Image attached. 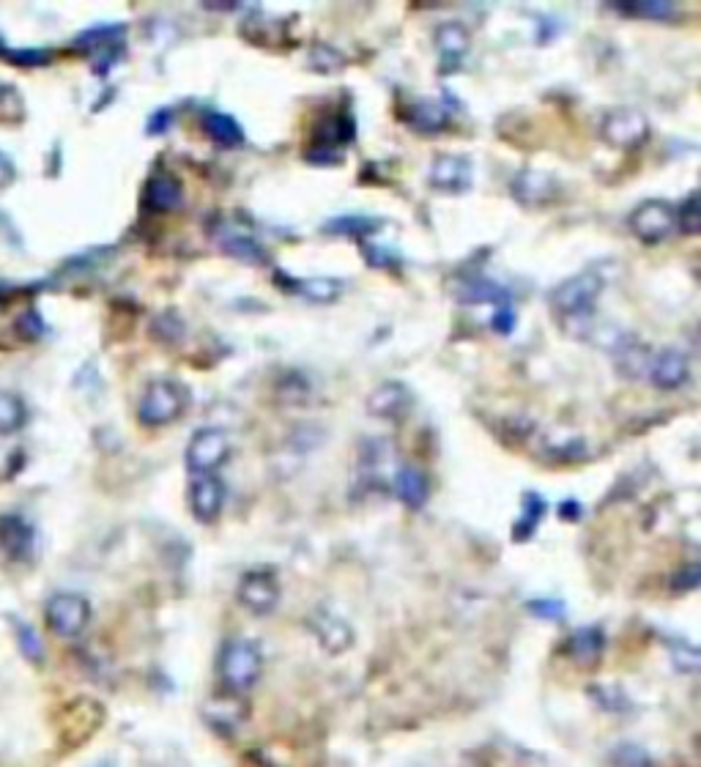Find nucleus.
<instances>
[{
	"label": "nucleus",
	"mask_w": 701,
	"mask_h": 767,
	"mask_svg": "<svg viewBox=\"0 0 701 767\" xmlns=\"http://www.w3.org/2000/svg\"><path fill=\"white\" fill-rule=\"evenodd\" d=\"M559 181L554 173H545L537 168L518 170L510 181V195L515 203H521L526 209H540L559 198Z\"/></svg>",
	"instance_id": "nucleus-8"
},
{
	"label": "nucleus",
	"mask_w": 701,
	"mask_h": 767,
	"mask_svg": "<svg viewBox=\"0 0 701 767\" xmlns=\"http://www.w3.org/2000/svg\"><path fill=\"white\" fill-rule=\"evenodd\" d=\"M231 455V442L220 428H203L198 431L187 444V469L195 477L198 474H214V469H220L222 463L228 461Z\"/></svg>",
	"instance_id": "nucleus-7"
},
{
	"label": "nucleus",
	"mask_w": 701,
	"mask_h": 767,
	"mask_svg": "<svg viewBox=\"0 0 701 767\" xmlns=\"http://www.w3.org/2000/svg\"><path fill=\"white\" fill-rule=\"evenodd\" d=\"M455 296H458V302H461V305H493V307L513 305V296H510V291H507L504 285L488 280V277H469V280H461Z\"/></svg>",
	"instance_id": "nucleus-19"
},
{
	"label": "nucleus",
	"mask_w": 701,
	"mask_h": 767,
	"mask_svg": "<svg viewBox=\"0 0 701 767\" xmlns=\"http://www.w3.org/2000/svg\"><path fill=\"white\" fill-rule=\"evenodd\" d=\"M614 357H617V370L625 379H644L649 373L652 354H649L647 346L636 343L633 337H630L625 346H619L617 351H614Z\"/></svg>",
	"instance_id": "nucleus-27"
},
{
	"label": "nucleus",
	"mask_w": 701,
	"mask_h": 767,
	"mask_svg": "<svg viewBox=\"0 0 701 767\" xmlns=\"http://www.w3.org/2000/svg\"><path fill=\"white\" fill-rule=\"evenodd\" d=\"M559 513L565 521H578V515H581V505H578L576 499H565L562 505H559Z\"/></svg>",
	"instance_id": "nucleus-43"
},
{
	"label": "nucleus",
	"mask_w": 701,
	"mask_h": 767,
	"mask_svg": "<svg viewBox=\"0 0 701 767\" xmlns=\"http://www.w3.org/2000/svg\"><path fill=\"white\" fill-rule=\"evenodd\" d=\"M9 61L22 66H44L50 61V53L47 50H9Z\"/></svg>",
	"instance_id": "nucleus-40"
},
{
	"label": "nucleus",
	"mask_w": 701,
	"mask_h": 767,
	"mask_svg": "<svg viewBox=\"0 0 701 767\" xmlns=\"http://www.w3.org/2000/svg\"><path fill=\"white\" fill-rule=\"evenodd\" d=\"M310 628L321 641V647L329 652H343L351 647V641H354V633L348 628V622H343L335 614H329V611H315L313 617H310Z\"/></svg>",
	"instance_id": "nucleus-20"
},
{
	"label": "nucleus",
	"mask_w": 701,
	"mask_h": 767,
	"mask_svg": "<svg viewBox=\"0 0 701 767\" xmlns=\"http://www.w3.org/2000/svg\"><path fill=\"white\" fill-rule=\"evenodd\" d=\"M395 494L403 505L409 510H419V507L428 502L430 496V483L425 474L414 469V466H403L398 474H395Z\"/></svg>",
	"instance_id": "nucleus-24"
},
{
	"label": "nucleus",
	"mask_w": 701,
	"mask_h": 767,
	"mask_svg": "<svg viewBox=\"0 0 701 767\" xmlns=\"http://www.w3.org/2000/svg\"><path fill=\"white\" fill-rule=\"evenodd\" d=\"M236 598H239L241 606L250 614L263 617V614H272L277 609V603H280V584H277V578L269 570H250V573L241 576Z\"/></svg>",
	"instance_id": "nucleus-9"
},
{
	"label": "nucleus",
	"mask_w": 701,
	"mask_h": 767,
	"mask_svg": "<svg viewBox=\"0 0 701 767\" xmlns=\"http://www.w3.org/2000/svg\"><path fill=\"white\" fill-rule=\"evenodd\" d=\"M469 44L471 36L466 31V25L461 22H441L439 28H436V47H439L441 61H444V72H452V69H458L463 61V55L469 53Z\"/></svg>",
	"instance_id": "nucleus-18"
},
{
	"label": "nucleus",
	"mask_w": 701,
	"mask_h": 767,
	"mask_svg": "<svg viewBox=\"0 0 701 767\" xmlns=\"http://www.w3.org/2000/svg\"><path fill=\"white\" fill-rule=\"evenodd\" d=\"M614 765L617 767H652L649 757L636 746H622L614 751Z\"/></svg>",
	"instance_id": "nucleus-35"
},
{
	"label": "nucleus",
	"mask_w": 701,
	"mask_h": 767,
	"mask_svg": "<svg viewBox=\"0 0 701 767\" xmlns=\"http://www.w3.org/2000/svg\"><path fill=\"white\" fill-rule=\"evenodd\" d=\"M630 231L644 244H660L677 231V209L666 200H644L630 214Z\"/></svg>",
	"instance_id": "nucleus-5"
},
{
	"label": "nucleus",
	"mask_w": 701,
	"mask_h": 767,
	"mask_svg": "<svg viewBox=\"0 0 701 767\" xmlns=\"http://www.w3.org/2000/svg\"><path fill=\"white\" fill-rule=\"evenodd\" d=\"M28 422V406L14 392H0V436L20 433Z\"/></svg>",
	"instance_id": "nucleus-30"
},
{
	"label": "nucleus",
	"mask_w": 701,
	"mask_h": 767,
	"mask_svg": "<svg viewBox=\"0 0 701 767\" xmlns=\"http://www.w3.org/2000/svg\"><path fill=\"white\" fill-rule=\"evenodd\" d=\"M362 253H365V261L376 269H392L395 266V255L384 250V247H370V244H362Z\"/></svg>",
	"instance_id": "nucleus-39"
},
{
	"label": "nucleus",
	"mask_w": 701,
	"mask_h": 767,
	"mask_svg": "<svg viewBox=\"0 0 701 767\" xmlns=\"http://www.w3.org/2000/svg\"><path fill=\"white\" fill-rule=\"evenodd\" d=\"M570 647V655L573 661H578L581 666H595L603 655V647H606V639H603V631L600 628H581L570 636L567 641Z\"/></svg>",
	"instance_id": "nucleus-26"
},
{
	"label": "nucleus",
	"mask_w": 701,
	"mask_h": 767,
	"mask_svg": "<svg viewBox=\"0 0 701 767\" xmlns=\"http://www.w3.org/2000/svg\"><path fill=\"white\" fill-rule=\"evenodd\" d=\"M647 376L663 392L680 389L691 379V359L685 357L682 351H677V348H666V351H660L658 357H652Z\"/></svg>",
	"instance_id": "nucleus-15"
},
{
	"label": "nucleus",
	"mask_w": 701,
	"mask_h": 767,
	"mask_svg": "<svg viewBox=\"0 0 701 767\" xmlns=\"http://www.w3.org/2000/svg\"><path fill=\"white\" fill-rule=\"evenodd\" d=\"M170 124H173V110H170V107H159L157 113L148 118L146 132L148 135H165L170 129Z\"/></svg>",
	"instance_id": "nucleus-41"
},
{
	"label": "nucleus",
	"mask_w": 701,
	"mask_h": 767,
	"mask_svg": "<svg viewBox=\"0 0 701 767\" xmlns=\"http://www.w3.org/2000/svg\"><path fill=\"white\" fill-rule=\"evenodd\" d=\"M526 609L532 611L534 617H540V620H548V622H562L567 614L562 600H529V603H526Z\"/></svg>",
	"instance_id": "nucleus-34"
},
{
	"label": "nucleus",
	"mask_w": 701,
	"mask_h": 767,
	"mask_svg": "<svg viewBox=\"0 0 701 767\" xmlns=\"http://www.w3.org/2000/svg\"><path fill=\"white\" fill-rule=\"evenodd\" d=\"M42 332L44 324L42 318H39V313H36V310H25L20 316V321H17V335H20L22 340H36Z\"/></svg>",
	"instance_id": "nucleus-36"
},
{
	"label": "nucleus",
	"mask_w": 701,
	"mask_h": 767,
	"mask_svg": "<svg viewBox=\"0 0 701 767\" xmlns=\"http://www.w3.org/2000/svg\"><path fill=\"white\" fill-rule=\"evenodd\" d=\"M203 132L209 137L214 146L220 148H241L244 146V129L233 116L228 113H220V110H209L203 116Z\"/></svg>",
	"instance_id": "nucleus-23"
},
{
	"label": "nucleus",
	"mask_w": 701,
	"mask_h": 767,
	"mask_svg": "<svg viewBox=\"0 0 701 767\" xmlns=\"http://www.w3.org/2000/svg\"><path fill=\"white\" fill-rule=\"evenodd\" d=\"M211 236H214V244L233 261L247 263V266H263V263L269 261L266 247L250 231H244V228L233 225V222H222Z\"/></svg>",
	"instance_id": "nucleus-11"
},
{
	"label": "nucleus",
	"mask_w": 701,
	"mask_h": 767,
	"mask_svg": "<svg viewBox=\"0 0 701 767\" xmlns=\"http://www.w3.org/2000/svg\"><path fill=\"white\" fill-rule=\"evenodd\" d=\"M14 176H17V173H14V162L0 151V190H6L11 181H14Z\"/></svg>",
	"instance_id": "nucleus-42"
},
{
	"label": "nucleus",
	"mask_w": 701,
	"mask_h": 767,
	"mask_svg": "<svg viewBox=\"0 0 701 767\" xmlns=\"http://www.w3.org/2000/svg\"><path fill=\"white\" fill-rule=\"evenodd\" d=\"M677 228L682 233H688V236H696L701 228V203H699V192H691L685 203H680V209H677Z\"/></svg>",
	"instance_id": "nucleus-31"
},
{
	"label": "nucleus",
	"mask_w": 701,
	"mask_h": 767,
	"mask_svg": "<svg viewBox=\"0 0 701 767\" xmlns=\"http://www.w3.org/2000/svg\"><path fill=\"white\" fill-rule=\"evenodd\" d=\"M189 406V389L181 381L157 379L148 384L137 403V420L146 428H165L176 422Z\"/></svg>",
	"instance_id": "nucleus-3"
},
{
	"label": "nucleus",
	"mask_w": 701,
	"mask_h": 767,
	"mask_svg": "<svg viewBox=\"0 0 701 767\" xmlns=\"http://www.w3.org/2000/svg\"><path fill=\"white\" fill-rule=\"evenodd\" d=\"M17 639H20V650H22V655L28 658V661L31 663L44 661L42 639L33 633V628H28V625H20V628H17Z\"/></svg>",
	"instance_id": "nucleus-33"
},
{
	"label": "nucleus",
	"mask_w": 701,
	"mask_h": 767,
	"mask_svg": "<svg viewBox=\"0 0 701 767\" xmlns=\"http://www.w3.org/2000/svg\"><path fill=\"white\" fill-rule=\"evenodd\" d=\"M699 581H701L699 565H696V562H691V565H685V568H682L680 573L674 576V581H671V584H674V589H677V592H691V589L699 587Z\"/></svg>",
	"instance_id": "nucleus-38"
},
{
	"label": "nucleus",
	"mask_w": 701,
	"mask_h": 767,
	"mask_svg": "<svg viewBox=\"0 0 701 767\" xmlns=\"http://www.w3.org/2000/svg\"><path fill=\"white\" fill-rule=\"evenodd\" d=\"M124 33L126 25H102V28H94V31H85L83 36H77L74 47L85 50L94 61H105L102 64V74H105L124 55Z\"/></svg>",
	"instance_id": "nucleus-13"
},
{
	"label": "nucleus",
	"mask_w": 701,
	"mask_h": 767,
	"mask_svg": "<svg viewBox=\"0 0 701 767\" xmlns=\"http://www.w3.org/2000/svg\"><path fill=\"white\" fill-rule=\"evenodd\" d=\"M545 513H548V502H545L543 496L534 494V491L524 494V510H521V518L513 526L515 543H526L537 532V526H540Z\"/></svg>",
	"instance_id": "nucleus-29"
},
{
	"label": "nucleus",
	"mask_w": 701,
	"mask_h": 767,
	"mask_svg": "<svg viewBox=\"0 0 701 767\" xmlns=\"http://www.w3.org/2000/svg\"><path fill=\"white\" fill-rule=\"evenodd\" d=\"M307 64H310V69H315V72H337V69L346 66V58L337 53V50H332V47H324V44H321V47H315L313 53H310Z\"/></svg>",
	"instance_id": "nucleus-32"
},
{
	"label": "nucleus",
	"mask_w": 701,
	"mask_h": 767,
	"mask_svg": "<svg viewBox=\"0 0 701 767\" xmlns=\"http://www.w3.org/2000/svg\"><path fill=\"white\" fill-rule=\"evenodd\" d=\"M225 505V485L217 474H198L189 483V510L200 524H214Z\"/></svg>",
	"instance_id": "nucleus-12"
},
{
	"label": "nucleus",
	"mask_w": 701,
	"mask_h": 767,
	"mask_svg": "<svg viewBox=\"0 0 701 767\" xmlns=\"http://www.w3.org/2000/svg\"><path fill=\"white\" fill-rule=\"evenodd\" d=\"M608 9L617 11L622 17H636V20H649V22H674L680 20V6H674L669 0H636V3H625V0H617V3H608Z\"/></svg>",
	"instance_id": "nucleus-22"
},
{
	"label": "nucleus",
	"mask_w": 701,
	"mask_h": 767,
	"mask_svg": "<svg viewBox=\"0 0 701 767\" xmlns=\"http://www.w3.org/2000/svg\"><path fill=\"white\" fill-rule=\"evenodd\" d=\"M384 225L378 217H365V214H340L324 222L321 231L329 236H373Z\"/></svg>",
	"instance_id": "nucleus-28"
},
{
	"label": "nucleus",
	"mask_w": 701,
	"mask_h": 767,
	"mask_svg": "<svg viewBox=\"0 0 701 767\" xmlns=\"http://www.w3.org/2000/svg\"><path fill=\"white\" fill-rule=\"evenodd\" d=\"M184 203V187L170 170H157L151 173V179L143 192V209L154 214H168V211L181 209Z\"/></svg>",
	"instance_id": "nucleus-16"
},
{
	"label": "nucleus",
	"mask_w": 701,
	"mask_h": 767,
	"mask_svg": "<svg viewBox=\"0 0 701 767\" xmlns=\"http://www.w3.org/2000/svg\"><path fill=\"white\" fill-rule=\"evenodd\" d=\"M471 179H474V168H471L469 157H461V154H439V157H433V162H430L428 184L436 192L461 195V192L471 190Z\"/></svg>",
	"instance_id": "nucleus-10"
},
{
	"label": "nucleus",
	"mask_w": 701,
	"mask_h": 767,
	"mask_svg": "<svg viewBox=\"0 0 701 767\" xmlns=\"http://www.w3.org/2000/svg\"><path fill=\"white\" fill-rule=\"evenodd\" d=\"M414 395L403 381H384L367 398V411L378 420H403L411 411Z\"/></svg>",
	"instance_id": "nucleus-14"
},
{
	"label": "nucleus",
	"mask_w": 701,
	"mask_h": 767,
	"mask_svg": "<svg viewBox=\"0 0 701 767\" xmlns=\"http://www.w3.org/2000/svg\"><path fill=\"white\" fill-rule=\"evenodd\" d=\"M44 620H47L53 633L63 636V639H74L91 622V603L83 595H77V592H58V595L47 600Z\"/></svg>",
	"instance_id": "nucleus-6"
},
{
	"label": "nucleus",
	"mask_w": 701,
	"mask_h": 767,
	"mask_svg": "<svg viewBox=\"0 0 701 767\" xmlns=\"http://www.w3.org/2000/svg\"><path fill=\"white\" fill-rule=\"evenodd\" d=\"M600 137L606 140L608 146L633 151V148H641L647 143L649 121L636 107H614L600 121Z\"/></svg>",
	"instance_id": "nucleus-4"
},
{
	"label": "nucleus",
	"mask_w": 701,
	"mask_h": 767,
	"mask_svg": "<svg viewBox=\"0 0 701 767\" xmlns=\"http://www.w3.org/2000/svg\"><path fill=\"white\" fill-rule=\"evenodd\" d=\"M603 291V277L597 272H581L559 283L548 294V305L562 321H570V332L576 337H589L592 332V310Z\"/></svg>",
	"instance_id": "nucleus-1"
},
{
	"label": "nucleus",
	"mask_w": 701,
	"mask_h": 767,
	"mask_svg": "<svg viewBox=\"0 0 701 767\" xmlns=\"http://www.w3.org/2000/svg\"><path fill=\"white\" fill-rule=\"evenodd\" d=\"M33 543H36V532H33V526L22 515H0V548L6 551V557L28 559L33 551Z\"/></svg>",
	"instance_id": "nucleus-17"
},
{
	"label": "nucleus",
	"mask_w": 701,
	"mask_h": 767,
	"mask_svg": "<svg viewBox=\"0 0 701 767\" xmlns=\"http://www.w3.org/2000/svg\"><path fill=\"white\" fill-rule=\"evenodd\" d=\"M447 121H450V110L436 99H419L409 107V124L422 135H436L447 127Z\"/></svg>",
	"instance_id": "nucleus-25"
},
{
	"label": "nucleus",
	"mask_w": 701,
	"mask_h": 767,
	"mask_svg": "<svg viewBox=\"0 0 701 767\" xmlns=\"http://www.w3.org/2000/svg\"><path fill=\"white\" fill-rule=\"evenodd\" d=\"M515 318H518V316H515V307L513 305L496 307V310H493V318H491L493 332H499V335H513Z\"/></svg>",
	"instance_id": "nucleus-37"
},
{
	"label": "nucleus",
	"mask_w": 701,
	"mask_h": 767,
	"mask_svg": "<svg viewBox=\"0 0 701 767\" xmlns=\"http://www.w3.org/2000/svg\"><path fill=\"white\" fill-rule=\"evenodd\" d=\"M0 94H3V88H0Z\"/></svg>",
	"instance_id": "nucleus-44"
},
{
	"label": "nucleus",
	"mask_w": 701,
	"mask_h": 767,
	"mask_svg": "<svg viewBox=\"0 0 701 767\" xmlns=\"http://www.w3.org/2000/svg\"><path fill=\"white\" fill-rule=\"evenodd\" d=\"M220 680L228 694H244L258 683L263 669V658L258 644L250 639H231L222 644L220 652Z\"/></svg>",
	"instance_id": "nucleus-2"
},
{
	"label": "nucleus",
	"mask_w": 701,
	"mask_h": 767,
	"mask_svg": "<svg viewBox=\"0 0 701 767\" xmlns=\"http://www.w3.org/2000/svg\"><path fill=\"white\" fill-rule=\"evenodd\" d=\"M277 283L288 288L291 294H299L310 302H335L340 291H343V283L335 280V277H307V280H293L291 274L277 272Z\"/></svg>",
	"instance_id": "nucleus-21"
}]
</instances>
